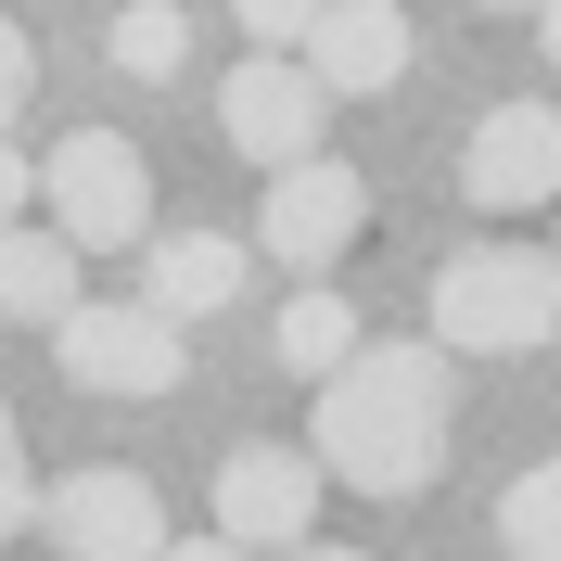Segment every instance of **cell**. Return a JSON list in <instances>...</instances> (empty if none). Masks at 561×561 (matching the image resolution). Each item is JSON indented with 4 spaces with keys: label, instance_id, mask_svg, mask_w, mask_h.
Instances as JSON below:
<instances>
[{
    "label": "cell",
    "instance_id": "cell-1",
    "mask_svg": "<svg viewBox=\"0 0 561 561\" xmlns=\"http://www.w3.org/2000/svg\"><path fill=\"white\" fill-rule=\"evenodd\" d=\"M319 485L357 497H421L434 459H447V357L434 345H357L332 383H319Z\"/></svg>",
    "mask_w": 561,
    "mask_h": 561
},
{
    "label": "cell",
    "instance_id": "cell-2",
    "mask_svg": "<svg viewBox=\"0 0 561 561\" xmlns=\"http://www.w3.org/2000/svg\"><path fill=\"white\" fill-rule=\"evenodd\" d=\"M561 332V255L472 243L434 268V357H536Z\"/></svg>",
    "mask_w": 561,
    "mask_h": 561
},
{
    "label": "cell",
    "instance_id": "cell-3",
    "mask_svg": "<svg viewBox=\"0 0 561 561\" xmlns=\"http://www.w3.org/2000/svg\"><path fill=\"white\" fill-rule=\"evenodd\" d=\"M38 192H51V243H65V255L153 243V167H140L128 128H65L51 167H38Z\"/></svg>",
    "mask_w": 561,
    "mask_h": 561
},
{
    "label": "cell",
    "instance_id": "cell-4",
    "mask_svg": "<svg viewBox=\"0 0 561 561\" xmlns=\"http://www.w3.org/2000/svg\"><path fill=\"white\" fill-rule=\"evenodd\" d=\"M38 536L65 561H153L167 549V497L140 485L128 459H77L65 485H38Z\"/></svg>",
    "mask_w": 561,
    "mask_h": 561
},
{
    "label": "cell",
    "instance_id": "cell-5",
    "mask_svg": "<svg viewBox=\"0 0 561 561\" xmlns=\"http://www.w3.org/2000/svg\"><path fill=\"white\" fill-rule=\"evenodd\" d=\"M357 230H370V179H357L345 153L280 167V179H268V205H255V243H268L294 280H319L332 255H357Z\"/></svg>",
    "mask_w": 561,
    "mask_h": 561
},
{
    "label": "cell",
    "instance_id": "cell-6",
    "mask_svg": "<svg viewBox=\"0 0 561 561\" xmlns=\"http://www.w3.org/2000/svg\"><path fill=\"white\" fill-rule=\"evenodd\" d=\"M217 128H230V153H255V167H307L319 128H332V103H319V77L294 65V51H243V65L217 77Z\"/></svg>",
    "mask_w": 561,
    "mask_h": 561
},
{
    "label": "cell",
    "instance_id": "cell-7",
    "mask_svg": "<svg viewBox=\"0 0 561 561\" xmlns=\"http://www.w3.org/2000/svg\"><path fill=\"white\" fill-rule=\"evenodd\" d=\"M51 357H65L77 396H167L179 383V332L153 307H103V294L51 319Z\"/></svg>",
    "mask_w": 561,
    "mask_h": 561
},
{
    "label": "cell",
    "instance_id": "cell-8",
    "mask_svg": "<svg viewBox=\"0 0 561 561\" xmlns=\"http://www.w3.org/2000/svg\"><path fill=\"white\" fill-rule=\"evenodd\" d=\"M319 459L307 447H230L217 459V536L230 549H307L319 536Z\"/></svg>",
    "mask_w": 561,
    "mask_h": 561
},
{
    "label": "cell",
    "instance_id": "cell-9",
    "mask_svg": "<svg viewBox=\"0 0 561 561\" xmlns=\"http://www.w3.org/2000/svg\"><path fill=\"white\" fill-rule=\"evenodd\" d=\"M459 192H472L485 217L561 205V115H549V103H497L485 128L459 140Z\"/></svg>",
    "mask_w": 561,
    "mask_h": 561
},
{
    "label": "cell",
    "instance_id": "cell-10",
    "mask_svg": "<svg viewBox=\"0 0 561 561\" xmlns=\"http://www.w3.org/2000/svg\"><path fill=\"white\" fill-rule=\"evenodd\" d=\"M294 65L319 77V103H345V90H396L409 77V13L396 0H319V26Z\"/></svg>",
    "mask_w": 561,
    "mask_h": 561
},
{
    "label": "cell",
    "instance_id": "cell-11",
    "mask_svg": "<svg viewBox=\"0 0 561 561\" xmlns=\"http://www.w3.org/2000/svg\"><path fill=\"white\" fill-rule=\"evenodd\" d=\"M230 294H243V243H230V230H153V243H140V294L128 307H153L167 332L179 319H217Z\"/></svg>",
    "mask_w": 561,
    "mask_h": 561
},
{
    "label": "cell",
    "instance_id": "cell-12",
    "mask_svg": "<svg viewBox=\"0 0 561 561\" xmlns=\"http://www.w3.org/2000/svg\"><path fill=\"white\" fill-rule=\"evenodd\" d=\"M77 307V255L51 243V230H0V319H26V332H51V319Z\"/></svg>",
    "mask_w": 561,
    "mask_h": 561
},
{
    "label": "cell",
    "instance_id": "cell-13",
    "mask_svg": "<svg viewBox=\"0 0 561 561\" xmlns=\"http://www.w3.org/2000/svg\"><path fill=\"white\" fill-rule=\"evenodd\" d=\"M280 370H307V383H332V370H345L357 357V307L345 294H332V280H307V294H294V307H280Z\"/></svg>",
    "mask_w": 561,
    "mask_h": 561
},
{
    "label": "cell",
    "instance_id": "cell-14",
    "mask_svg": "<svg viewBox=\"0 0 561 561\" xmlns=\"http://www.w3.org/2000/svg\"><path fill=\"white\" fill-rule=\"evenodd\" d=\"M497 549L511 561H561V459H536V472L497 485Z\"/></svg>",
    "mask_w": 561,
    "mask_h": 561
},
{
    "label": "cell",
    "instance_id": "cell-15",
    "mask_svg": "<svg viewBox=\"0 0 561 561\" xmlns=\"http://www.w3.org/2000/svg\"><path fill=\"white\" fill-rule=\"evenodd\" d=\"M179 65H192V13H179V0H128V13H115V77H153V90H167Z\"/></svg>",
    "mask_w": 561,
    "mask_h": 561
},
{
    "label": "cell",
    "instance_id": "cell-16",
    "mask_svg": "<svg viewBox=\"0 0 561 561\" xmlns=\"http://www.w3.org/2000/svg\"><path fill=\"white\" fill-rule=\"evenodd\" d=\"M38 524V485H26V434H13V409H0V549Z\"/></svg>",
    "mask_w": 561,
    "mask_h": 561
},
{
    "label": "cell",
    "instance_id": "cell-17",
    "mask_svg": "<svg viewBox=\"0 0 561 561\" xmlns=\"http://www.w3.org/2000/svg\"><path fill=\"white\" fill-rule=\"evenodd\" d=\"M230 13H243L255 51H307V26H319V0H230Z\"/></svg>",
    "mask_w": 561,
    "mask_h": 561
},
{
    "label": "cell",
    "instance_id": "cell-18",
    "mask_svg": "<svg viewBox=\"0 0 561 561\" xmlns=\"http://www.w3.org/2000/svg\"><path fill=\"white\" fill-rule=\"evenodd\" d=\"M26 90H38V38L13 26V13H0V128L26 115Z\"/></svg>",
    "mask_w": 561,
    "mask_h": 561
},
{
    "label": "cell",
    "instance_id": "cell-19",
    "mask_svg": "<svg viewBox=\"0 0 561 561\" xmlns=\"http://www.w3.org/2000/svg\"><path fill=\"white\" fill-rule=\"evenodd\" d=\"M26 192H38V167H26V153H13V140H0V230L26 217Z\"/></svg>",
    "mask_w": 561,
    "mask_h": 561
},
{
    "label": "cell",
    "instance_id": "cell-20",
    "mask_svg": "<svg viewBox=\"0 0 561 561\" xmlns=\"http://www.w3.org/2000/svg\"><path fill=\"white\" fill-rule=\"evenodd\" d=\"M153 561H243V549H230V536H167Z\"/></svg>",
    "mask_w": 561,
    "mask_h": 561
},
{
    "label": "cell",
    "instance_id": "cell-21",
    "mask_svg": "<svg viewBox=\"0 0 561 561\" xmlns=\"http://www.w3.org/2000/svg\"><path fill=\"white\" fill-rule=\"evenodd\" d=\"M536 38H549V65H561V0H536Z\"/></svg>",
    "mask_w": 561,
    "mask_h": 561
},
{
    "label": "cell",
    "instance_id": "cell-22",
    "mask_svg": "<svg viewBox=\"0 0 561 561\" xmlns=\"http://www.w3.org/2000/svg\"><path fill=\"white\" fill-rule=\"evenodd\" d=\"M280 561H357V549H332V536H307V549H280Z\"/></svg>",
    "mask_w": 561,
    "mask_h": 561
},
{
    "label": "cell",
    "instance_id": "cell-23",
    "mask_svg": "<svg viewBox=\"0 0 561 561\" xmlns=\"http://www.w3.org/2000/svg\"><path fill=\"white\" fill-rule=\"evenodd\" d=\"M485 13H536V0H485Z\"/></svg>",
    "mask_w": 561,
    "mask_h": 561
},
{
    "label": "cell",
    "instance_id": "cell-24",
    "mask_svg": "<svg viewBox=\"0 0 561 561\" xmlns=\"http://www.w3.org/2000/svg\"><path fill=\"white\" fill-rule=\"evenodd\" d=\"M0 561H13V549H0Z\"/></svg>",
    "mask_w": 561,
    "mask_h": 561
}]
</instances>
